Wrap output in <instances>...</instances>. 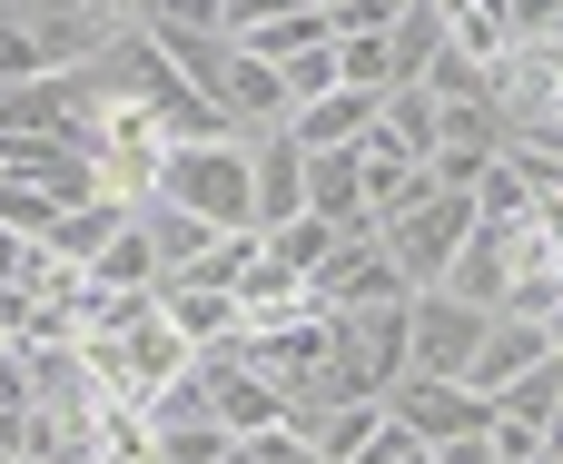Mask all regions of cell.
<instances>
[{
    "mask_svg": "<svg viewBox=\"0 0 563 464\" xmlns=\"http://www.w3.org/2000/svg\"><path fill=\"white\" fill-rule=\"evenodd\" d=\"M327 40H336V30H327V10H317V0H307V10H287V20H267V30H247V40H238V49H247V59H267V69H277V59H297V49H327Z\"/></svg>",
    "mask_w": 563,
    "mask_h": 464,
    "instance_id": "obj_17",
    "label": "cell"
},
{
    "mask_svg": "<svg viewBox=\"0 0 563 464\" xmlns=\"http://www.w3.org/2000/svg\"><path fill=\"white\" fill-rule=\"evenodd\" d=\"M247 277H257V228H218V237L178 267V287H228V297H238Z\"/></svg>",
    "mask_w": 563,
    "mask_h": 464,
    "instance_id": "obj_16",
    "label": "cell"
},
{
    "mask_svg": "<svg viewBox=\"0 0 563 464\" xmlns=\"http://www.w3.org/2000/svg\"><path fill=\"white\" fill-rule=\"evenodd\" d=\"M426 455L435 464H495V445H485V435H455V445H426Z\"/></svg>",
    "mask_w": 563,
    "mask_h": 464,
    "instance_id": "obj_25",
    "label": "cell"
},
{
    "mask_svg": "<svg viewBox=\"0 0 563 464\" xmlns=\"http://www.w3.org/2000/svg\"><path fill=\"white\" fill-rule=\"evenodd\" d=\"M49 218H59V208H49L30 178H10V168H0V228H10V237H49Z\"/></svg>",
    "mask_w": 563,
    "mask_h": 464,
    "instance_id": "obj_21",
    "label": "cell"
},
{
    "mask_svg": "<svg viewBox=\"0 0 563 464\" xmlns=\"http://www.w3.org/2000/svg\"><path fill=\"white\" fill-rule=\"evenodd\" d=\"M79 464H109V455H79Z\"/></svg>",
    "mask_w": 563,
    "mask_h": 464,
    "instance_id": "obj_28",
    "label": "cell"
},
{
    "mask_svg": "<svg viewBox=\"0 0 563 464\" xmlns=\"http://www.w3.org/2000/svg\"><path fill=\"white\" fill-rule=\"evenodd\" d=\"M475 237V198L465 188H426L416 208H396L386 228H376V247L396 257V277L426 297V287H445V267H455V247Z\"/></svg>",
    "mask_w": 563,
    "mask_h": 464,
    "instance_id": "obj_2",
    "label": "cell"
},
{
    "mask_svg": "<svg viewBox=\"0 0 563 464\" xmlns=\"http://www.w3.org/2000/svg\"><path fill=\"white\" fill-rule=\"evenodd\" d=\"M485 307H465V297H445V287H426V297H406V376H455L465 386V366H475V346H485Z\"/></svg>",
    "mask_w": 563,
    "mask_h": 464,
    "instance_id": "obj_4",
    "label": "cell"
},
{
    "mask_svg": "<svg viewBox=\"0 0 563 464\" xmlns=\"http://www.w3.org/2000/svg\"><path fill=\"white\" fill-rule=\"evenodd\" d=\"M89 0H10V30H59V20H79ZM99 20V10H89Z\"/></svg>",
    "mask_w": 563,
    "mask_h": 464,
    "instance_id": "obj_23",
    "label": "cell"
},
{
    "mask_svg": "<svg viewBox=\"0 0 563 464\" xmlns=\"http://www.w3.org/2000/svg\"><path fill=\"white\" fill-rule=\"evenodd\" d=\"M346 158H356V198H366V218H376V228H386L396 208H416V198L435 188V178H426V158H416L406 139H386V129H366V139H356Z\"/></svg>",
    "mask_w": 563,
    "mask_h": 464,
    "instance_id": "obj_7",
    "label": "cell"
},
{
    "mask_svg": "<svg viewBox=\"0 0 563 464\" xmlns=\"http://www.w3.org/2000/svg\"><path fill=\"white\" fill-rule=\"evenodd\" d=\"M277 89H287V109H307L317 89H336V40H327V49H297V59H277Z\"/></svg>",
    "mask_w": 563,
    "mask_h": 464,
    "instance_id": "obj_20",
    "label": "cell"
},
{
    "mask_svg": "<svg viewBox=\"0 0 563 464\" xmlns=\"http://www.w3.org/2000/svg\"><path fill=\"white\" fill-rule=\"evenodd\" d=\"M307 297H317V317H356V307H406L416 287L396 277V257H386L376 237H336V247L317 257Z\"/></svg>",
    "mask_w": 563,
    "mask_h": 464,
    "instance_id": "obj_6",
    "label": "cell"
},
{
    "mask_svg": "<svg viewBox=\"0 0 563 464\" xmlns=\"http://www.w3.org/2000/svg\"><path fill=\"white\" fill-rule=\"evenodd\" d=\"M435 49H445V10H435V0H406V10L386 20V69H396V89H416Z\"/></svg>",
    "mask_w": 563,
    "mask_h": 464,
    "instance_id": "obj_14",
    "label": "cell"
},
{
    "mask_svg": "<svg viewBox=\"0 0 563 464\" xmlns=\"http://www.w3.org/2000/svg\"><path fill=\"white\" fill-rule=\"evenodd\" d=\"M485 79H495L505 139H563V40H515Z\"/></svg>",
    "mask_w": 563,
    "mask_h": 464,
    "instance_id": "obj_3",
    "label": "cell"
},
{
    "mask_svg": "<svg viewBox=\"0 0 563 464\" xmlns=\"http://www.w3.org/2000/svg\"><path fill=\"white\" fill-rule=\"evenodd\" d=\"M307 218H327L336 237H376L366 198H356V158L346 148H307Z\"/></svg>",
    "mask_w": 563,
    "mask_h": 464,
    "instance_id": "obj_11",
    "label": "cell"
},
{
    "mask_svg": "<svg viewBox=\"0 0 563 464\" xmlns=\"http://www.w3.org/2000/svg\"><path fill=\"white\" fill-rule=\"evenodd\" d=\"M544 40H563V10H554V30H544Z\"/></svg>",
    "mask_w": 563,
    "mask_h": 464,
    "instance_id": "obj_27",
    "label": "cell"
},
{
    "mask_svg": "<svg viewBox=\"0 0 563 464\" xmlns=\"http://www.w3.org/2000/svg\"><path fill=\"white\" fill-rule=\"evenodd\" d=\"M30 406V366H20V346H0V416H20Z\"/></svg>",
    "mask_w": 563,
    "mask_h": 464,
    "instance_id": "obj_24",
    "label": "cell"
},
{
    "mask_svg": "<svg viewBox=\"0 0 563 464\" xmlns=\"http://www.w3.org/2000/svg\"><path fill=\"white\" fill-rule=\"evenodd\" d=\"M376 109H386L376 89H346V79H336V89H317L307 109H287V139H297V148H356V139L376 129Z\"/></svg>",
    "mask_w": 563,
    "mask_h": 464,
    "instance_id": "obj_9",
    "label": "cell"
},
{
    "mask_svg": "<svg viewBox=\"0 0 563 464\" xmlns=\"http://www.w3.org/2000/svg\"><path fill=\"white\" fill-rule=\"evenodd\" d=\"M544 356H554V346H544V317H495V327H485V346H475V366H465V386L495 406V396H505L525 366H544Z\"/></svg>",
    "mask_w": 563,
    "mask_h": 464,
    "instance_id": "obj_10",
    "label": "cell"
},
{
    "mask_svg": "<svg viewBox=\"0 0 563 464\" xmlns=\"http://www.w3.org/2000/svg\"><path fill=\"white\" fill-rule=\"evenodd\" d=\"M247 198H257V237L287 228V218H307V148L287 129H257L247 139Z\"/></svg>",
    "mask_w": 563,
    "mask_h": 464,
    "instance_id": "obj_8",
    "label": "cell"
},
{
    "mask_svg": "<svg viewBox=\"0 0 563 464\" xmlns=\"http://www.w3.org/2000/svg\"><path fill=\"white\" fill-rule=\"evenodd\" d=\"M0 20H10V0H0Z\"/></svg>",
    "mask_w": 563,
    "mask_h": 464,
    "instance_id": "obj_29",
    "label": "cell"
},
{
    "mask_svg": "<svg viewBox=\"0 0 563 464\" xmlns=\"http://www.w3.org/2000/svg\"><path fill=\"white\" fill-rule=\"evenodd\" d=\"M465 198H475V228H515V218H534V188H525V168H515V158H495Z\"/></svg>",
    "mask_w": 563,
    "mask_h": 464,
    "instance_id": "obj_18",
    "label": "cell"
},
{
    "mask_svg": "<svg viewBox=\"0 0 563 464\" xmlns=\"http://www.w3.org/2000/svg\"><path fill=\"white\" fill-rule=\"evenodd\" d=\"M544 464H563V396H554V416H544Z\"/></svg>",
    "mask_w": 563,
    "mask_h": 464,
    "instance_id": "obj_26",
    "label": "cell"
},
{
    "mask_svg": "<svg viewBox=\"0 0 563 464\" xmlns=\"http://www.w3.org/2000/svg\"><path fill=\"white\" fill-rule=\"evenodd\" d=\"M158 317L178 327L188 356H208V346L238 336V297H228V287H178V277H158Z\"/></svg>",
    "mask_w": 563,
    "mask_h": 464,
    "instance_id": "obj_12",
    "label": "cell"
},
{
    "mask_svg": "<svg viewBox=\"0 0 563 464\" xmlns=\"http://www.w3.org/2000/svg\"><path fill=\"white\" fill-rule=\"evenodd\" d=\"M554 396H563V356H544V366H525V376L495 396V416H515V426H544V416H554Z\"/></svg>",
    "mask_w": 563,
    "mask_h": 464,
    "instance_id": "obj_19",
    "label": "cell"
},
{
    "mask_svg": "<svg viewBox=\"0 0 563 464\" xmlns=\"http://www.w3.org/2000/svg\"><path fill=\"white\" fill-rule=\"evenodd\" d=\"M376 406H386V426L416 435V445H455V435H485V426H495V406H485L475 386H455V376H396Z\"/></svg>",
    "mask_w": 563,
    "mask_h": 464,
    "instance_id": "obj_5",
    "label": "cell"
},
{
    "mask_svg": "<svg viewBox=\"0 0 563 464\" xmlns=\"http://www.w3.org/2000/svg\"><path fill=\"white\" fill-rule=\"evenodd\" d=\"M119 228H129V208H119V198H89V208H59L40 247H49L59 267H79V277H89V257H99V247H109Z\"/></svg>",
    "mask_w": 563,
    "mask_h": 464,
    "instance_id": "obj_13",
    "label": "cell"
},
{
    "mask_svg": "<svg viewBox=\"0 0 563 464\" xmlns=\"http://www.w3.org/2000/svg\"><path fill=\"white\" fill-rule=\"evenodd\" d=\"M287 10H307V0H218V20H228V40H247V30H267V20H287Z\"/></svg>",
    "mask_w": 563,
    "mask_h": 464,
    "instance_id": "obj_22",
    "label": "cell"
},
{
    "mask_svg": "<svg viewBox=\"0 0 563 464\" xmlns=\"http://www.w3.org/2000/svg\"><path fill=\"white\" fill-rule=\"evenodd\" d=\"M158 208H188L198 228H257L247 198V139H208V148H168L158 158Z\"/></svg>",
    "mask_w": 563,
    "mask_h": 464,
    "instance_id": "obj_1",
    "label": "cell"
},
{
    "mask_svg": "<svg viewBox=\"0 0 563 464\" xmlns=\"http://www.w3.org/2000/svg\"><path fill=\"white\" fill-rule=\"evenodd\" d=\"M129 287H158V247L139 237V218H129V228L89 257V297H129Z\"/></svg>",
    "mask_w": 563,
    "mask_h": 464,
    "instance_id": "obj_15",
    "label": "cell"
}]
</instances>
